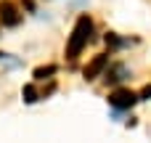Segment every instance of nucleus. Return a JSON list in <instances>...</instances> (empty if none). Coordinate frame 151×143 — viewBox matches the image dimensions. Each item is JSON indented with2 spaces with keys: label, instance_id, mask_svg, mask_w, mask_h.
Wrapping results in <instances>:
<instances>
[{
  "label": "nucleus",
  "instance_id": "nucleus-9",
  "mask_svg": "<svg viewBox=\"0 0 151 143\" xmlns=\"http://www.w3.org/2000/svg\"><path fill=\"white\" fill-rule=\"evenodd\" d=\"M138 98H141V101H146V98H151V85H146V88H143V90L138 93Z\"/></svg>",
  "mask_w": 151,
  "mask_h": 143
},
{
  "label": "nucleus",
  "instance_id": "nucleus-6",
  "mask_svg": "<svg viewBox=\"0 0 151 143\" xmlns=\"http://www.w3.org/2000/svg\"><path fill=\"white\" fill-rule=\"evenodd\" d=\"M50 74H56V66H53V64H48V66H37L32 77H35V80H45V77H50Z\"/></svg>",
  "mask_w": 151,
  "mask_h": 143
},
{
  "label": "nucleus",
  "instance_id": "nucleus-8",
  "mask_svg": "<svg viewBox=\"0 0 151 143\" xmlns=\"http://www.w3.org/2000/svg\"><path fill=\"white\" fill-rule=\"evenodd\" d=\"M106 42H109L111 48H122V45H127V40H119L114 32H109V34H106Z\"/></svg>",
  "mask_w": 151,
  "mask_h": 143
},
{
  "label": "nucleus",
  "instance_id": "nucleus-3",
  "mask_svg": "<svg viewBox=\"0 0 151 143\" xmlns=\"http://www.w3.org/2000/svg\"><path fill=\"white\" fill-rule=\"evenodd\" d=\"M0 21H3V27H19L21 24V13L11 0H0Z\"/></svg>",
  "mask_w": 151,
  "mask_h": 143
},
{
  "label": "nucleus",
  "instance_id": "nucleus-7",
  "mask_svg": "<svg viewBox=\"0 0 151 143\" xmlns=\"http://www.w3.org/2000/svg\"><path fill=\"white\" fill-rule=\"evenodd\" d=\"M21 98H24V103H35V101H37V90H35V85H24Z\"/></svg>",
  "mask_w": 151,
  "mask_h": 143
},
{
  "label": "nucleus",
  "instance_id": "nucleus-4",
  "mask_svg": "<svg viewBox=\"0 0 151 143\" xmlns=\"http://www.w3.org/2000/svg\"><path fill=\"white\" fill-rule=\"evenodd\" d=\"M109 66V56L106 53H101V56H96L88 66H85V80L90 82V80H96V77H101V72Z\"/></svg>",
  "mask_w": 151,
  "mask_h": 143
},
{
  "label": "nucleus",
  "instance_id": "nucleus-2",
  "mask_svg": "<svg viewBox=\"0 0 151 143\" xmlns=\"http://www.w3.org/2000/svg\"><path fill=\"white\" fill-rule=\"evenodd\" d=\"M138 101H141V98H138V93H133V90H127V88H117V90L109 96V103H111L114 109H119V111L133 109Z\"/></svg>",
  "mask_w": 151,
  "mask_h": 143
},
{
  "label": "nucleus",
  "instance_id": "nucleus-1",
  "mask_svg": "<svg viewBox=\"0 0 151 143\" xmlns=\"http://www.w3.org/2000/svg\"><path fill=\"white\" fill-rule=\"evenodd\" d=\"M90 32H93V21H90V16H80L77 24H74V29H72V34H69V45H66V56H69L72 61H74V58L80 56V50L88 45Z\"/></svg>",
  "mask_w": 151,
  "mask_h": 143
},
{
  "label": "nucleus",
  "instance_id": "nucleus-5",
  "mask_svg": "<svg viewBox=\"0 0 151 143\" xmlns=\"http://www.w3.org/2000/svg\"><path fill=\"white\" fill-rule=\"evenodd\" d=\"M127 77H130V69H127L125 64H117V66H111V69H109V74H106V82L117 85V82H122V80H127Z\"/></svg>",
  "mask_w": 151,
  "mask_h": 143
}]
</instances>
